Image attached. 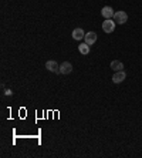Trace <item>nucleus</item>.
<instances>
[{"label":"nucleus","mask_w":142,"mask_h":158,"mask_svg":"<svg viewBox=\"0 0 142 158\" xmlns=\"http://www.w3.org/2000/svg\"><path fill=\"white\" fill-rule=\"evenodd\" d=\"M112 19L117 24H125L128 22V15L124 10H120V11H115V15H114Z\"/></svg>","instance_id":"f257e3e1"},{"label":"nucleus","mask_w":142,"mask_h":158,"mask_svg":"<svg viewBox=\"0 0 142 158\" xmlns=\"http://www.w3.org/2000/svg\"><path fill=\"white\" fill-rule=\"evenodd\" d=\"M115 24H117V23L114 22V20H111V19H105V22L102 23V30H104L105 33L111 34L114 30H115Z\"/></svg>","instance_id":"f03ea898"},{"label":"nucleus","mask_w":142,"mask_h":158,"mask_svg":"<svg viewBox=\"0 0 142 158\" xmlns=\"http://www.w3.org/2000/svg\"><path fill=\"white\" fill-rule=\"evenodd\" d=\"M46 69H47L48 71H51V73H54V74L60 73V64L55 61V60H48V61L46 63Z\"/></svg>","instance_id":"7ed1b4c3"},{"label":"nucleus","mask_w":142,"mask_h":158,"mask_svg":"<svg viewBox=\"0 0 142 158\" xmlns=\"http://www.w3.org/2000/svg\"><path fill=\"white\" fill-rule=\"evenodd\" d=\"M127 78V74H125L124 70L121 71H115L112 76V83H115V84H120V83H122V81Z\"/></svg>","instance_id":"20e7f679"},{"label":"nucleus","mask_w":142,"mask_h":158,"mask_svg":"<svg viewBox=\"0 0 142 158\" xmlns=\"http://www.w3.org/2000/svg\"><path fill=\"white\" fill-rule=\"evenodd\" d=\"M101 15L104 19H112L114 15H115V11H114V9L111 6H104L101 9Z\"/></svg>","instance_id":"39448f33"},{"label":"nucleus","mask_w":142,"mask_h":158,"mask_svg":"<svg viewBox=\"0 0 142 158\" xmlns=\"http://www.w3.org/2000/svg\"><path fill=\"white\" fill-rule=\"evenodd\" d=\"M73 71V64L70 61H64L60 64V73L61 74H70Z\"/></svg>","instance_id":"423d86ee"},{"label":"nucleus","mask_w":142,"mask_h":158,"mask_svg":"<svg viewBox=\"0 0 142 158\" xmlns=\"http://www.w3.org/2000/svg\"><path fill=\"white\" fill-rule=\"evenodd\" d=\"M84 40H85V43H87L88 46H92V44L97 41V33H95V31H88V33H85Z\"/></svg>","instance_id":"0eeeda50"},{"label":"nucleus","mask_w":142,"mask_h":158,"mask_svg":"<svg viewBox=\"0 0 142 158\" xmlns=\"http://www.w3.org/2000/svg\"><path fill=\"white\" fill-rule=\"evenodd\" d=\"M111 70L114 71H121V70H124V63L120 61V60H114V61H111Z\"/></svg>","instance_id":"6e6552de"},{"label":"nucleus","mask_w":142,"mask_h":158,"mask_svg":"<svg viewBox=\"0 0 142 158\" xmlns=\"http://www.w3.org/2000/svg\"><path fill=\"white\" fill-rule=\"evenodd\" d=\"M84 37H85V33H84V30L83 29H74L73 30V39L74 40H83Z\"/></svg>","instance_id":"1a4fd4ad"},{"label":"nucleus","mask_w":142,"mask_h":158,"mask_svg":"<svg viewBox=\"0 0 142 158\" xmlns=\"http://www.w3.org/2000/svg\"><path fill=\"white\" fill-rule=\"evenodd\" d=\"M78 52H80L83 56L90 54V46H88L87 43H81L80 46H78Z\"/></svg>","instance_id":"9d476101"},{"label":"nucleus","mask_w":142,"mask_h":158,"mask_svg":"<svg viewBox=\"0 0 142 158\" xmlns=\"http://www.w3.org/2000/svg\"><path fill=\"white\" fill-rule=\"evenodd\" d=\"M4 94H6V96H11V94H13V91H11V90H6V91H4Z\"/></svg>","instance_id":"9b49d317"}]
</instances>
